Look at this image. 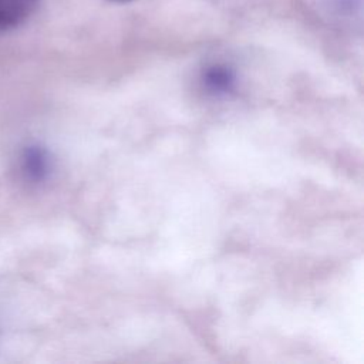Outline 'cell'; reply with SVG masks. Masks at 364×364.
Returning a JSON list of instances; mask_svg holds the SVG:
<instances>
[{"mask_svg": "<svg viewBox=\"0 0 364 364\" xmlns=\"http://www.w3.org/2000/svg\"><path fill=\"white\" fill-rule=\"evenodd\" d=\"M18 171L28 183L38 185L48 179L53 171V159L47 148L40 144H28L18 156Z\"/></svg>", "mask_w": 364, "mask_h": 364, "instance_id": "6da1fadb", "label": "cell"}, {"mask_svg": "<svg viewBox=\"0 0 364 364\" xmlns=\"http://www.w3.org/2000/svg\"><path fill=\"white\" fill-rule=\"evenodd\" d=\"M40 0H0V34L23 26Z\"/></svg>", "mask_w": 364, "mask_h": 364, "instance_id": "7a4b0ae2", "label": "cell"}, {"mask_svg": "<svg viewBox=\"0 0 364 364\" xmlns=\"http://www.w3.org/2000/svg\"><path fill=\"white\" fill-rule=\"evenodd\" d=\"M203 81L210 91L225 94L233 88L235 73L228 65L213 64L205 70Z\"/></svg>", "mask_w": 364, "mask_h": 364, "instance_id": "3957f363", "label": "cell"}, {"mask_svg": "<svg viewBox=\"0 0 364 364\" xmlns=\"http://www.w3.org/2000/svg\"><path fill=\"white\" fill-rule=\"evenodd\" d=\"M112 1H117V3H125V1H131V0H112Z\"/></svg>", "mask_w": 364, "mask_h": 364, "instance_id": "277c9868", "label": "cell"}]
</instances>
